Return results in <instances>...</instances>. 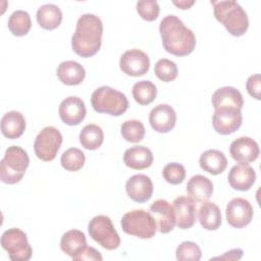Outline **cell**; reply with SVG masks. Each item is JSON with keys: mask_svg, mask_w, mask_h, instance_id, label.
<instances>
[{"mask_svg": "<svg viewBox=\"0 0 261 261\" xmlns=\"http://www.w3.org/2000/svg\"><path fill=\"white\" fill-rule=\"evenodd\" d=\"M157 95L156 86L150 81L137 82L133 87V96L140 105H149Z\"/></svg>", "mask_w": 261, "mask_h": 261, "instance_id": "4dcf8cb0", "label": "cell"}, {"mask_svg": "<svg viewBox=\"0 0 261 261\" xmlns=\"http://www.w3.org/2000/svg\"><path fill=\"white\" fill-rule=\"evenodd\" d=\"M30 164V158L24 149L19 146H10L6 149L0 162V179L7 185L19 182Z\"/></svg>", "mask_w": 261, "mask_h": 261, "instance_id": "277c9868", "label": "cell"}, {"mask_svg": "<svg viewBox=\"0 0 261 261\" xmlns=\"http://www.w3.org/2000/svg\"><path fill=\"white\" fill-rule=\"evenodd\" d=\"M199 162L204 171L213 175L222 173L227 166V159L225 155L223 152L216 149H210L202 153Z\"/></svg>", "mask_w": 261, "mask_h": 261, "instance_id": "d4e9b609", "label": "cell"}, {"mask_svg": "<svg viewBox=\"0 0 261 261\" xmlns=\"http://www.w3.org/2000/svg\"><path fill=\"white\" fill-rule=\"evenodd\" d=\"M253 212V207L248 200L233 198L227 203L225 209L227 223L234 228H243L251 222Z\"/></svg>", "mask_w": 261, "mask_h": 261, "instance_id": "8fae6325", "label": "cell"}, {"mask_svg": "<svg viewBox=\"0 0 261 261\" xmlns=\"http://www.w3.org/2000/svg\"><path fill=\"white\" fill-rule=\"evenodd\" d=\"M211 102L214 109L233 107L241 110L244 105V98L238 89L233 87H222L213 93Z\"/></svg>", "mask_w": 261, "mask_h": 261, "instance_id": "7402d4cb", "label": "cell"}, {"mask_svg": "<svg viewBox=\"0 0 261 261\" xmlns=\"http://www.w3.org/2000/svg\"><path fill=\"white\" fill-rule=\"evenodd\" d=\"M122 230L140 239H151L155 236L157 225L151 213L143 209L126 212L120 221Z\"/></svg>", "mask_w": 261, "mask_h": 261, "instance_id": "8992f818", "label": "cell"}, {"mask_svg": "<svg viewBox=\"0 0 261 261\" xmlns=\"http://www.w3.org/2000/svg\"><path fill=\"white\" fill-rule=\"evenodd\" d=\"M150 212L157 221L158 230L161 233H168L174 228L175 216L172 205L163 199H158L150 206Z\"/></svg>", "mask_w": 261, "mask_h": 261, "instance_id": "ac0fdd59", "label": "cell"}, {"mask_svg": "<svg viewBox=\"0 0 261 261\" xmlns=\"http://www.w3.org/2000/svg\"><path fill=\"white\" fill-rule=\"evenodd\" d=\"M231 158L240 164H249L255 161L260 149L258 143L250 137H241L231 142L229 147Z\"/></svg>", "mask_w": 261, "mask_h": 261, "instance_id": "4fadbf2b", "label": "cell"}, {"mask_svg": "<svg viewBox=\"0 0 261 261\" xmlns=\"http://www.w3.org/2000/svg\"><path fill=\"white\" fill-rule=\"evenodd\" d=\"M56 73L59 81L67 86L80 85L86 76L84 66L73 60L61 62L57 67Z\"/></svg>", "mask_w": 261, "mask_h": 261, "instance_id": "603a6c76", "label": "cell"}, {"mask_svg": "<svg viewBox=\"0 0 261 261\" xmlns=\"http://www.w3.org/2000/svg\"><path fill=\"white\" fill-rule=\"evenodd\" d=\"M228 184L237 191H248L256 180V173L249 164H238L230 168L227 175Z\"/></svg>", "mask_w": 261, "mask_h": 261, "instance_id": "d6986e66", "label": "cell"}, {"mask_svg": "<svg viewBox=\"0 0 261 261\" xmlns=\"http://www.w3.org/2000/svg\"><path fill=\"white\" fill-rule=\"evenodd\" d=\"M59 117L67 125H77L86 117L84 101L76 96H69L61 101L58 108Z\"/></svg>", "mask_w": 261, "mask_h": 261, "instance_id": "5bb4252c", "label": "cell"}, {"mask_svg": "<svg viewBox=\"0 0 261 261\" xmlns=\"http://www.w3.org/2000/svg\"><path fill=\"white\" fill-rule=\"evenodd\" d=\"M139 15L147 21H154L159 15V4L156 0H141L137 2Z\"/></svg>", "mask_w": 261, "mask_h": 261, "instance_id": "8d00e7d4", "label": "cell"}, {"mask_svg": "<svg viewBox=\"0 0 261 261\" xmlns=\"http://www.w3.org/2000/svg\"><path fill=\"white\" fill-rule=\"evenodd\" d=\"M175 256L178 261H199L202 257V251L196 243L187 241L178 245Z\"/></svg>", "mask_w": 261, "mask_h": 261, "instance_id": "e575fe53", "label": "cell"}, {"mask_svg": "<svg viewBox=\"0 0 261 261\" xmlns=\"http://www.w3.org/2000/svg\"><path fill=\"white\" fill-rule=\"evenodd\" d=\"M104 141L102 128L94 123L87 124L80 133V143L87 150H97Z\"/></svg>", "mask_w": 261, "mask_h": 261, "instance_id": "f1b7e54d", "label": "cell"}, {"mask_svg": "<svg viewBox=\"0 0 261 261\" xmlns=\"http://www.w3.org/2000/svg\"><path fill=\"white\" fill-rule=\"evenodd\" d=\"M91 104L96 112L112 116H120L128 107L125 95L108 86H102L92 93Z\"/></svg>", "mask_w": 261, "mask_h": 261, "instance_id": "5b68a950", "label": "cell"}, {"mask_svg": "<svg viewBox=\"0 0 261 261\" xmlns=\"http://www.w3.org/2000/svg\"><path fill=\"white\" fill-rule=\"evenodd\" d=\"M7 24L12 35L16 37L25 36L32 28L31 16L24 10H16L9 16Z\"/></svg>", "mask_w": 261, "mask_h": 261, "instance_id": "f546056e", "label": "cell"}, {"mask_svg": "<svg viewBox=\"0 0 261 261\" xmlns=\"http://www.w3.org/2000/svg\"><path fill=\"white\" fill-rule=\"evenodd\" d=\"M243 121V115L240 109L233 107H221L214 111L212 125L216 133L226 136L238 130Z\"/></svg>", "mask_w": 261, "mask_h": 261, "instance_id": "30bf717a", "label": "cell"}, {"mask_svg": "<svg viewBox=\"0 0 261 261\" xmlns=\"http://www.w3.org/2000/svg\"><path fill=\"white\" fill-rule=\"evenodd\" d=\"M173 4L177 6L180 9H189L192 5L195 4V1H187V0H181V1H173Z\"/></svg>", "mask_w": 261, "mask_h": 261, "instance_id": "60d3db41", "label": "cell"}, {"mask_svg": "<svg viewBox=\"0 0 261 261\" xmlns=\"http://www.w3.org/2000/svg\"><path fill=\"white\" fill-rule=\"evenodd\" d=\"M243 256V250L242 249H233L230 250L228 252H226V254L219 256V257H215L214 259H228V260H239L241 259Z\"/></svg>", "mask_w": 261, "mask_h": 261, "instance_id": "ab89813d", "label": "cell"}, {"mask_svg": "<svg viewBox=\"0 0 261 261\" xmlns=\"http://www.w3.org/2000/svg\"><path fill=\"white\" fill-rule=\"evenodd\" d=\"M62 135L54 126L44 127L36 137L34 150L37 157L43 161H52L62 144Z\"/></svg>", "mask_w": 261, "mask_h": 261, "instance_id": "9c48e42d", "label": "cell"}, {"mask_svg": "<svg viewBox=\"0 0 261 261\" xmlns=\"http://www.w3.org/2000/svg\"><path fill=\"white\" fill-rule=\"evenodd\" d=\"M102 255L101 253L96 250L93 247H88L86 246L85 249L73 259V260H79V261H83V260H94V261H101Z\"/></svg>", "mask_w": 261, "mask_h": 261, "instance_id": "f35d334b", "label": "cell"}, {"mask_svg": "<svg viewBox=\"0 0 261 261\" xmlns=\"http://www.w3.org/2000/svg\"><path fill=\"white\" fill-rule=\"evenodd\" d=\"M175 216V225L181 229L191 228L196 221V204L186 196H179L172 203Z\"/></svg>", "mask_w": 261, "mask_h": 261, "instance_id": "e0dca14e", "label": "cell"}, {"mask_svg": "<svg viewBox=\"0 0 261 261\" xmlns=\"http://www.w3.org/2000/svg\"><path fill=\"white\" fill-rule=\"evenodd\" d=\"M154 157L152 151L145 146H134L124 151L123 162L124 164L136 170L145 169L151 166Z\"/></svg>", "mask_w": 261, "mask_h": 261, "instance_id": "44dd1931", "label": "cell"}, {"mask_svg": "<svg viewBox=\"0 0 261 261\" xmlns=\"http://www.w3.org/2000/svg\"><path fill=\"white\" fill-rule=\"evenodd\" d=\"M199 222L207 230H216L221 225V212L212 202H204L198 212Z\"/></svg>", "mask_w": 261, "mask_h": 261, "instance_id": "83f0119b", "label": "cell"}, {"mask_svg": "<svg viewBox=\"0 0 261 261\" xmlns=\"http://www.w3.org/2000/svg\"><path fill=\"white\" fill-rule=\"evenodd\" d=\"M86 161V156L82 150L79 148H69L64 151L60 158V163L62 167L67 171H77L80 170Z\"/></svg>", "mask_w": 261, "mask_h": 261, "instance_id": "1f68e13d", "label": "cell"}, {"mask_svg": "<svg viewBox=\"0 0 261 261\" xmlns=\"http://www.w3.org/2000/svg\"><path fill=\"white\" fill-rule=\"evenodd\" d=\"M187 193L189 197L198 203L207 202L213 193L212 181L201 174H196L192 176L187 184Z\"/></svg>", "mask_w": 261, "mask_h": 261, "instance_id": "ffe728a7", "label": "cell"}, {"mask_svg": "<svg viewBox=\"0 0 261 261\" xmlns=\"http://www.w3.org/2000/svg\"><path fill=\"white\" fill-rule=\"evenodd\" d=\"M246 89L247 92L249 93V95L253 98H255L256 100H260L261 99V77L260 74L256 73L253 74L251 76H249V79L247 80L246 83Z\"/></svg>", "mask_w": 261, "mask_h": 261, "instance_id": "74e56055", "label": "cell"}, {"mask_svg": "<svg viewBox=\"0 0 261 261\" xmlns=\"http://www.w3.org/2000/svg\"><path fill=\"white\" fill-rule=\"evenodd\" d=\"M119 67L123 73L130 76L146 74L150 68L149 56L142 50L130 49L125 51L119 60Z\"/></svg>", "mask_w": 261, "mask_h": 261, "instance_id": "7c38bea8", "label": "cell"}, {"mask_svg": "<svg viewBox=\"0 0 261 261\" xmlns=\"http://www.w3.org/2000/svg\"><path fill=\"white\" fill-rule=\"evenodd\" d=\"M215 18L224 25L226 31L241 37L249 28V18L245 9L236 1H211Z\"/></svg>", "mask_w": 261, "mask_h": 261, "instance_id": "3957f363", "label": "cell"}, {"mask_svg": "<svg viewBox=\"0 0 261 261\" xmlns=\"http://www.w3.org/2000/svg\"><path fill=\"white\" fill-rule=\"evenodd\" d=\"M103 35L102 20L95 14L85 13L76 21L71 37V48L81 57H92L101 48Z\"/></svg>", "mask_w": 261, "mask_h": 261, "instance_id": "7a4b0ae2", "label": "cell"}, {"mask_svg": "<svg viewBox=\"0 0 261 261\" xmlns=\"http://www.w3.org/2000/svg\"><path fill=\"white\" fill-rule=\"evenodd\" d=\"M154 72L160 81L168 83L176 79L178 70L175 62L167 58H162L156 62Z\"/></svg>", "mask_w": 261, "mask_h": 261, "instance_id": "836d02e7", "label": "cell"}, {"mask_svg": "<svg viewBox=\"0 0 261 261\" xmlns=\"http://www.w3.org/2000/svg\"><path fill=\"white\" fill-rule=\"evenodd\" d=\"M25 129V119L18 111L6 112L1 118V132L7 139L19 138Z\"/></svg>", "mask_w": 261, "mask_h": 261, "instance_id": "cb8c5ba5", "label": "cell"}, {"mask_svg": "<svg viewBox=\"0 0 261 261\" xmlns=\"http://www.w3.org/2000/svg\"><path fill=\"white\" fill-rule=\"evenodd\" d=\"M149 122L154 130L165 134L174 127L176 122V113L170 105L159 104L151 110Z\"/></svg>", "mask_w": 261, "mask_h": 261, "instance_id": "9a60e30c", "label": "cell"}, {"mask_svg": "<svg viewBox=\"0 0 261 261\" xmlns=\"http://www.w3.org/2000/svg\"><path fill=\"white\" fill-rule=\"evenodd\" d=\"M159 32L164 49L172 55H189L196 47L194 33L176 15L168 14L163 17L159 24Z\"/></svg>", "mask_w": 261, "mask_h": 261, "instance_id": "6da1fadb", "label": "cell"}, {"mask_svg": "<svg viewBox=\"0 0 261 261\" xmlns=\"http://www.w3.org/2000/svg\"><path fill=\"white\" fill-rule=\"evenodd\" d=\"M90 237L106 250H114L120 245V238L111 219L106 215L93 217L88 224Z\"/></svg>", "mask_w": 261, "mask_h": 261, "instance_id": "52a82bcc", "label": "cell"}, {"mask_svg": "<svg viewBox=\"0 0 261 261\" xmlns=\"http://www.w3.org/2000/svg\"><path fill=\"white\" fill-rule=\"evenodd\" d=\"M153 182L146 174H135L125 184L127 196L137 203H145L152 197Z\"/></svg>", "mask_w": 261, "mask_h": 261, "instance_id": "2e32d148", "label": "cell"}, {"mask_svg": "<svg viewBox=\"0 0 261 261\" xmlns=\"http://www.w3.org/2000/svg\"><path fill=\"white\" fill-rule=\"evenodd\" d=\"M1 246L8 253L11 261H28L33 254L27 234L16 227L8 228L3 232Z\"/></svg>", "mask_w": 261, "mask_h": 261, "instance_id": "ba28073f", "label": "cell"}, {"mask_svg": "<svg viewBox=\"0 0 261 261\" xmlns=\"http://www.w3.org/2000/svg\"><path fill=\"white\" fill-rule=\"evenodd\" d=\"M36 17L41 28L48 31H52L58 28L61 23L62 11L57 5L48 3L38 8Z\"/></svg>", "mask_w": 261, "mask_h": 261, "instance_id": "4316f807", "label": "cell"}, {"mask_svg": "<svg viewBox=\"0 0 261 261\" xmlns=\"http://www.w3.org/2000/svg\"><path fill=\"white\" fill-rule=\"evenodd\" d=\"M163 178L171 185H179L186 177V168L182 164L171 162L164 166L162 170Z\"/></svg>", "mask_w": 261, "mask_h": 261, "instance_id": "d590c367", "label": "cell"}, {"mask_svg": "<svg viewBox=\"0 0 261 261\" xmlns=\"http://www.w3.org/2000/svg\"><path fill=\"white\" fill-rule=\"evenodd\" d=\"M120 133L122 138L129 143H139L145 137V126L138 119L126 120L121 124Z\"/></svg>", "mask_w": 261, "mask_h": 261, "instance_id": "d6a6232c", "label": "cell"}, {"mask_svg": "<svg viewBox=\"0 0 261 261\" xmlns=\"http://www.w3.org/2000/svg\"><path fill=\"white\" fill-rule=\"evenodd\" d=\"M87 246L86 236L79 229H70L63 233L60 240V248L63 253L74 259Z\"/></svg>", "mask_w": 261, "mask_h": 261, "instance_id": "484cf974", "label": "cell"}]
</instances>
